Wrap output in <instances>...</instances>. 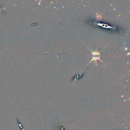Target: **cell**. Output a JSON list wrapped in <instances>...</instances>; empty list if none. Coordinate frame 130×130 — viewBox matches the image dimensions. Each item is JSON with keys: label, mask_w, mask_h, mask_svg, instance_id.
I'll return each mask as SVG.
<instances>
[{"label": "cell", "mask_w": 130, "mask_h": 130, "mask_svg": "<svg viewBox=\"0 0 130 130\" xmlns=\"http://www.w3.org/2000/svg\"><path fill=\"white\" fill-rule=\"evenodd\" d=\"M89 50H91L90 49H89ZM91 52H92V54H93V58L91 60V61L89 63H91L92 61H94L95 63H96V65H97V61H98V60H100L101 62H103V61H102V60L101 59L100 57H101V55H100V53L102 52V50L100 52H98L97 50H96V51L95 52H93L92 51H91Z\"/></svg>", "instance_id": "obj_1"}]
</instances>
